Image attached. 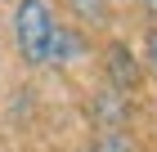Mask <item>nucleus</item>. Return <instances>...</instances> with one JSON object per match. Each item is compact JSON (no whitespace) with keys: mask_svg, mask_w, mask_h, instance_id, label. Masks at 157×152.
<instances>
[{"mask_svg":"<svg viewBox=\"0 0 157 152\" xmlns=\"http://www.w3.org/2000/svg\"><path fill=\"white\" fill-rule=\"evenodd\" d=\"M54 36H59V23H54V5L49 0H23L13 9V40H18L27 63H49Z\"/></svg>","mask_w":157,"mask_h":152,"instance_id":"obj_1","label":"nucleus"},{"mask_svg":"<svg viewBox=\"0 0 157 152\" xmlns=\"http://www.w3.org/2000/svg\"><path fill=\"white\" fill-rule=\"evenodd\" d=\"M108 67H112V81H117V85H126V90H130V85L139 81L130 49H121V45H112V49H108Z\"/></svg>","mask_w":157,"mask_h":152,"instance_id":"obj_2","label":"nucleus"},{"mask_svg":"<svg viewBox=\"0 0 157 152\" xmlns=\"http://www.w3.org/2000/svg\"><path fill=\"white\" fill-rule=\"evenodd\" d=\"M148 58H153V67H157V32L148 36Z\"/></svg>","mask_w":157,"mask_h":152,"instance_id":"obj_3","label":"nucleus"},{"mask_svg":"<svg viewBox=\"0 0 157 152\" xmlns=\"http://www.w3.org/2000/svg\"><path fill=\"white\" fill-rule=\"evenodd\" d=\"M148 9H153V13H157V0H148Z\"/></svg>","mask_w":157,"mask_h":152,"instance_id":"obj_4","label":"nucleus"}]
</instances>
